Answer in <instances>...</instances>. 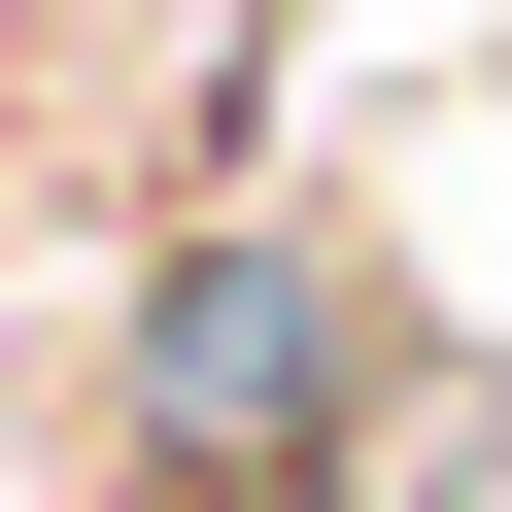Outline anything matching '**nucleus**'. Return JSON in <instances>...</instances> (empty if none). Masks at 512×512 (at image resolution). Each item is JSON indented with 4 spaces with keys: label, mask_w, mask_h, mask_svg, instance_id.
I'll return each mask as SVG.
<instances>
[{
    "label": "nucleus",
    "mask_w": 512,
    "mask_h": 512,
    "mask_svg": "<svg viewBox=\"0 0 512 512\" xmlns=\"http://www.w3.org/2000/svg\"><path fill=\"white\" fill-rule=\"evenodd\" d=\"M103 478L137 512H478V342L342 205H205L103 342Z\"/></svg>",
    "instance_id": "f257e3e1"
}]
</instances>
